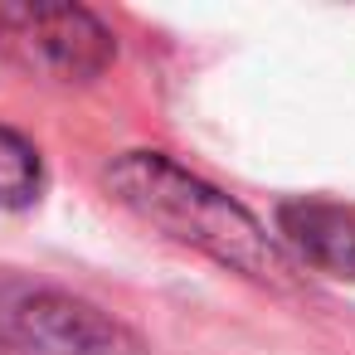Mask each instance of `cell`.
<instances>
[{
	"instance_id": "cell-1",
	"label": "cell",
	"mask_w": 355,
	"mask_h": 355,
	"mask_svg": "<svg viewBox=\"0 0 355 355\" xmlns=\"http://www.w3.org/2000/svg\"><path fill=\"white\" fill-rule=\"evenodd\" d=\"M103 190L151 224L156 234L214 258L219 268L258 282V287H292V263L282 258L277 239L219 185L185 171L166 151H122L103 171Z\"/></svg>"
},
{
	"instance_id": "cell-2",
	"label": "cell",
	"mask_w": 355,
	"mask_h": 355,
	"mask_svg": "<svg viewBox=\"0 0 355 355\" xmlns=\"http://www.w3.org/2000/svg\"><path fill=\"white\" fill-rule=\"evenodd\" d=\"M0 355H146V345L88 297L0 282Z\"/></svg>"
},
{
	"instance_id": "cell-3",
	"label": "cell",
	"mask_w": 355,
	"mask_h": 355,
	"mask_svg": "<svg viewBox=\"0 0 355 355\" xmlns=\"http://www.w3.org/2000/svg\"><path fill=\"white\" fill-rule=\"evenodd\" d=\"M0 59L40 83H93L117 59V35L88 6L0 0Z\"/></svg>"
},
{
	"instance_id": "cell-4",
	"label": "cell",
	"mask_w": 355,
	"mask_h": 355,
	"mask_svg": "<svg viewBox=\"0 0 355 355\" xmlns=\"http://www.w3.org/2000/svg\"><path fill=\"white\" fill-rule=\"evenodd\" d=\"M277 239L316 272L355 282V209L331 200H282Z\"/></svg>"
},
{
	"instance_id": "cell-5",
	"label": "cell",
	"mask_w": 355,
	"mask_h": 355,
	"mask_svg": "<svg viewBox=\"0 0 355 355\" xmlns=\"http://www.w3.org/2000/svg\"><path fill=\"white\" fill-rule=\"evenodd\" d=\"M44 190V161L30 137L0 127V209H30Z\"/></svg>"
}]
</instances>
